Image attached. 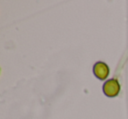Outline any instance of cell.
<instances>
[{
    "instance_id": "cell-1",
    "label": "cell",
    "mask_w": 128,
    "mask_h": 119,
    "mask_svg": "<svg viewBox=\"0 0 128 119\" xmlns=\"http://www.w3.org/2000/svg\"><path fill=\"white\" fill-rule=\"evenodd\" d=\"M103 91L108 97H115L120 92V84L116 79H110L104 83Z\"/></svg>"
},
{
    "instance_id": "cell-2",
    "label": "cell",
    "mask_w": 128,
    "mask_h": 119,
    "mask_svg": "<svg viewBox=\"0 0 128 119\" xmlns=\"http://www.w3.org/2000/svg\"><path fill=\"white\" fill-rule=\"evenodd\" d=\"M109 67L106 63L103 61H98L93 66V73L95 76L98 78L99 80H105L109 75Z\"/></svg>"
}]
</instances>
